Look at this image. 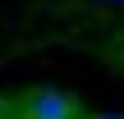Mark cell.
<instances>
[{
    "mask_svg": "<svg viewBox=\"0 0 124 119\" xmlns=\"http://www.w3.org/2000/svg\"><path fill=\"white\" fill-rule=\"evenodd\" d=\"M23 119H78V105L64 92L41 87V92H28L23 96Z\"/></svg>",
    "mask_w": 124,
    "mask_h": 119,
    "instance_id": "cell-1",
    "label": "cell"
},
{
    "mask_svg": "<svg viewBox=\"0 0 124 119\" xmlns=\"http://www.w3.org/2000/svg\"><path fill=\"white\" fill-rule=\"evenodd\" d=\"M97 119H120V115H97Z\"/></svg>",
    "mask_w": 124,
    "mask_h": 119,
    "instance_id": "cell-2",
    "label": "cell"
}]
</instances>
